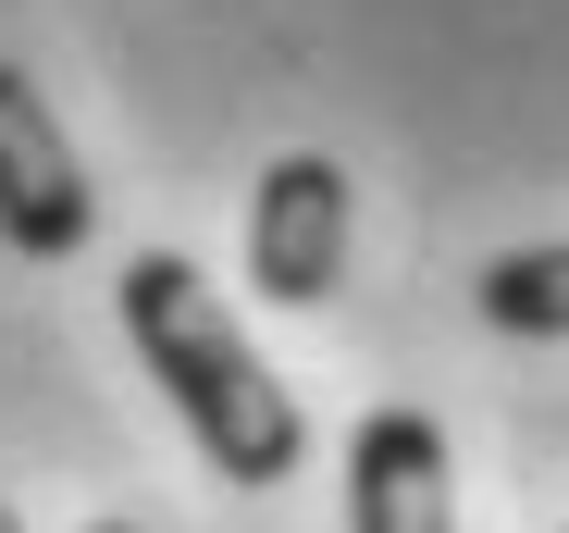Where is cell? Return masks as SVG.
<instances>
[{
  "mask_svg": "<svg viewBox=\"0 0 569 533\" xmlns=\"http://www.w3.org/2000/svg\"><path fill=\"white\" fill-rule=\"evenodd\" d=\"M112 310H124V347L149 361V385L173 397V422L199 434V460L223 484H284V472H298V447H310L298 385L248 347V323L223 310V286L186 248H137L124 286H112Z\"/></svg>",
  "mask_w": 569,
  "mask_h": 533,
  "instance_id": "cell-1",
  "label": "cell"
},
{
  "mask_svg": "<svg viewBox=\"0 0 569 533\" xmlns=\"http://www.w3.org/2000/svg\"><path fill=\"white\" fill-rule=\"evenodd\" d=\"M87 224H100V187H87L74 137L50 125L38 87L0 62V248H26V260H74Z\"/></svg>",
  "mask_w": 569,
  "mask_h": 533,
  "instance_id": "cell-3",
  "label": "cell"
},
{
  "mask_svg": "<svg viewBox=\"0 0 569 533\" xmlns=\"http://www.w3.org/2000/svg\"><path fill=\"white\" fill-rule=\"evenodd\" d=\"M347 533H458L433 409H371L347 434Z\"/></svg>",
  "mask_w": 569,
  "mask_h": 533,
  "instance_id": "cell-4",
  "label": "cell"
},
{
  "mask_svg": "<svg viewBox=\"0 0 569 533\" xmlns=\"http://www.w3.org/2000/svg\"><path fill=\"white\" fill-rule=\"evenodd\" d=\"M483 323L496 335H569V248H508V260H483Z\"/></svg>",
  "mask_w": 569,
  "mask_h": 533,
  "instance_id": "cell-5",
  "label": "cell"
},
{
  "mask_svg": "<svg viewBox=\"0 0 569 533\" xmlns=\"http://www.w3.org/2000/svg\"><path fill=\"white\" fill-rule=\"evenodd\" d=\"M347 274V174L322 149H284L248 199V286L272 310H322Z\"/></svg>",
  "mask_w": 569,
  "mask_h": 533,
  "instance_id": "cell-2",
  "label": "cell"
},
{
  "mask_svg": "<svg viewBox=\"0 0 569 533\" xmlns=\"http://www.w3.org/2000/svg\"><path fill=\"white\" fill-rule=\"evenodd\" d=\"M87 533H137V521H87Z\"/></svg>",
  "mask_w": 569,
  "mask_h": 533,
  "instance_id": "cell-6",
  "label": "cell"
},
{
  "mask_svg": "<svg viewBox=\"0 0 569 533\" xmlns=\"http://www.w3.org/2000/svg\"><path fill=\"white\" fill-rule=\"evenodd\" d=\"M0 533H26V521H13V509H0Z\"/></svg>",
  "mask_w": 569,
  "mask_h": 533,
  "instance_id": "cell-7",
  "label": "cell"
}]
</instances>
